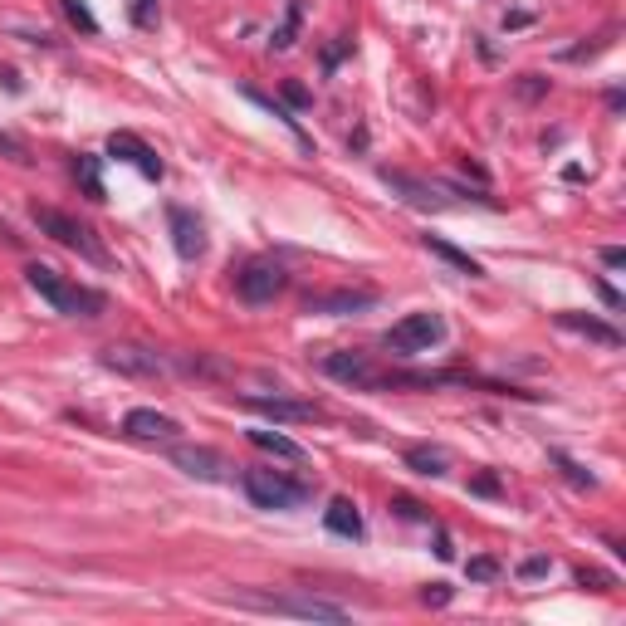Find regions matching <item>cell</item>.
Masks as SVG:
<instances>
[{"instance_id":"3","label":"cell","mask_w":626,"mask_h":626,"mask_svg":"<svg viewBox=\"0 0 626 626\" xmlns=\"http://www.w3.org/2000/svg\"><path fill=\"white\" fill-rule=\"evenodd\" d=\"M387 353H397V358H416V353H431L436 343H446V318L431 309L421 313H406L402 323H392L387 328Z\"/></svg>"},{"instance_id":"11","label":"cell","mask_w":626,"mask_h":626,"mask_svg":"<svg viewBox=\"0 0 626 626\" xmlns=\"http://www.w3.org/2000/svg\"><path fill=\"white\" fill-rule=\"evenodd\" d=\"M377 304V289H333V294H313L304 309L323 313V318H353V313H367Z\"/></svg>"},{"instance_id":"34","label":"cell","mask_w":626,"mask_h":626,"mask_svg":"<svg viewBox=\"0 0 626 626\" xmlns=\"http://www.w3.org/2000/svg\"><path fill=\"white\" fill-rule=\"evenodd\" d=\"M470 490L475 494H499V480H494V475H480V480H470Z\"/></svg>"},{"instance_id":"1","label":"cell","mask_w":626,"mask_h":626,"mask_svg":"<svg viewBox=\"0 0 626 626\" xmlns=\"http://www.w3.org/2000/svg\"><path fill=\"white\" fill-rule=\"evenodd\" d=\"M25 284H30L54 313H64V318H98V313L108 309V299H103L98 289L74 284L69 274H59V269H49V265H25Z\"/></svg>"},{"instance_id":"4","label":"cell","mask_w":626,"mask_h":626,"mask_svg":"<svg viewBox=\"0 0 626 626\" xmlns=\"http://www.w3.org/2000/svg\"><path fill=\"white\" fill-rule=\"evenodd\" d=\"M240 490H245V499H250L255 509H299L313 494L304 480H289V475H279V470H245V475H240Z\"/></svg>"},{"instance_id":"12","label":"cell","mask_w":626,"mask_h":626,"mask_svg":"<svg viewBox=\"0 0 626 626\" xmlns=\"http://www.w3.org/2000/svg\"><path fill=\"white\" fill-rule=\"evenodd\" d=\"M377 177L387 181L402 201H411V206H421V211H441L446 206V186H431V181L421 177H406V172H392V167H382Z\"/></svg>"},{"instance_id":"30","label":"cell","mask_w":626,"mask_h":626,"mask_svg":"<svg viewBox=\"0 0 626 626\" xmlns=\"http://www.w3.org/2000/svg\"><path fill=\"white\" fill-rule=\"evenodd\" d=\"M421 602H426V607H446V602H450V587H446V582H431V587L421 592Z\"/></svg>"},{"instance_id":"20","label":"cell","mask_w":626,"mask_h":626,"mask_svg":"<svg viewBox=\"0 0 626 626\" xmlns=\"http://www.w3.org/2000/svg\"><path fill=\"white\" fill-rule=\"evenodd\" d=\"M250 446H260L265 455H279V460H304V455H309V450L299 446V441H289L284 431H269V426L250 431Z\"/></svg>"},{"instance_id":"21","label":"cell","mask_w":626,"mask_h":626,"mask_svg":"<svg viewBox=\"0 0 626 626\" xmlns=\"http://www.w3.org/2000/svg\"><path fill=\"white\" fill-rule=\"evenodd\" d=\"M74 177L84 181L89 201H108V191H103V177H98V157H89V152H79V157H74Z\"/></svg>"},{"instance_id":"15","label":"cell","mask_w":626,"mask_h":626,"mask_svg":"<svg viewBox=\"0 0 626 626\" xmlns=\"http://www.w3.org/2000/svg\"><path fill=\"white\" fill-rule=\"evenodd\" d=\"M172 465H177V470H186V475H196V480H221V470H225V460L216 455V450H206V446H177V441H172Z\"/></svg>"},{"instance_id":"27","label":"cell","mask_w":626,"mask_h":626,"mask_svg":"<svg viewBox=\"0 0 626 626\" xmlns=\"http://www.w3.org/2000/svg\"><path fill=\"white\" fill-rule=\"evenodd\" d=\"M578 587H587V592H612L617 578H612V573H602V568H578Z\"/></svg>"},{"instance_id":"8","label":"cell","mask_w":626,"mask_h":626,"mask_svg":"<svg viewBox=\"0 0 626 626\" xmlns=\"http://www.w3.org/2000/svg\"><path fill=\"white\" fill-rule=\"evenodd\" d=\"M103 367H108V372H123V377H162V372H167V362L157 358L152 348H137V343L103 348Z\"/></svg>"},{"instance_id":"9","label":"cell","mask_w":626,"mask_h":626,"mask_svg":"<svg viewBox=\"0 0 626 626\" xmlns=\"http://www.w3.org/2000/svg\"><path fill=\"white\" fill-rule=\"evenodd\" d=\"M250 411H260L274 426H304V421H323L318 402H294V397H245Z\"/></svg>"},{"instance_id":"31","label":"cell","mask_w":626,"mask_h":626,"mask_svg":"<svg viewBox=\"0 0 626 626\" xmlns=\"http://www.w3.org/2000/svg\"><path fill=\"white\" fill-rule=\"evenodd\" d=\"M0 152H5L10 162H30V157H25V147H20V142H15L10 133H0Z\"/></svg>"},{"instance_id":"2","label":"cell","mask_w":626,"mask_h":626,"mask_svg":"<svg viewBox=\"0 0 626 626\" xmlns=\"http://www.w3.org/2000/svg\"><path fill=\"white\" fill-rule=\"evenodd\" d=\"M30 221H35L40 235L59 240V245H64V250H74V255H84L89 265H108V250L93 240L89 225H79L74 216H64V211H54V206H30Z\"/></svg>"},{"instance_id":"22","label":"cell","mask_w":626,"mask_h":626,"mask_svg":"<svg viewBox=\"0 0 626 626\" xmlns=\"http://www.w3.org/2000/svg\"><path fill=\"white\" fill-rule=\"evenodd\" d=\"M245 98H250V103H255V108H265V113H274V118H279V123H284V128H289V133L299 137V142H309V137L299 133V118H294V113H284V108H279V103H274V98H269V93H260V89H245Z\"/></svg>"},{"instance_id":"29","label":"cell","mask_w":626,"mask_h":626,"mask_svg":"<svg viewBox=\"0 0 626 626\" xmlns=\"http://www.w3.org/2000/svg\"><path fill=\"white\" fill-rule=\"evenodd\" d=\"M553 573V558H524L519 563V578L524 582H538V578H548Z\"/></svg>"},{"instance_id":"19","label":"cell","mask_w":626,"mask_h":626,"mask_svg":"<svg viewBox=\"0 0 626 626\" xmlns=\"http://www.w3.org/2000/svg\"><path fill=\"white\" fill-rule=\"evenodd\" d=\"M406 470H416V475H426V480H441L450 470V455L441 446H411L406 450Z\"/></svg>"},{"instance_id":"16","label":"cell","mask_w":626,"mask_h":626,"mask_svg":"<svg viewBox=\"0 0 626 626\" xmlns=\"http://www.w3.org/2000/svg\"><path fill=\"white\" fill-rule=\"evenodd\" d=\"M558 328H568V333H582L587 343H602V348H622V333H617L612 323L592 318V313H558Z\"/></svg>"},{"instance_id":"7","label":"cell","mask_w":626,"mask_h":626,"mask_svg":"<svg viewBox=\"0 0 626 626\" xmlns=\"http://www.w3.org/2000/svg\"><path fill=\"white\" fill-rule=\"evenodd\" d=\"M123 436H133V441H147V446H172L181 436V426L172 416H162V411H152V406H133L128 416H123Z\"/></svg>"},{"instance_id":"10","label":"cell","mask_w":626,"mask_h":626,"mask_svg":"<svg viewBox=\"0 0 626 626\" xmlns=\"http://www.w3.org/2000/svg\"><path fill=\"white\" fill-rule=\"evenodd\" d=\"M108 157H118V162L137 167L147 181H162V172H167V167H162V157H157V152H152V147H147L137 133H113V137H108Z\"/></svg>"},{"instance_id":"23","label":"cell","mask_w":626,"mask_h":626,"mask_svg":"<svg viewBox=\"0 0 626 626\" xmlns=\"http://www.w3.org/2000/svg\"><path fill=\"white\" fill-rule=\"evenodd\" d=\"M299 20H304V5H299V0H289V10H284V25L274 30V40H269V45H274V49H289V45H294V35H299Z\"/></svg>"},{"instance_id":"14","label":"cell","mask_w":626,"mask_h":626,"mask_svg":"<svg viewBox=\"0 0 626 626\" xmlns=\"http://www.w3.org/2000/svg\"><path fill=\"white\" fill-rule=\"evenodd\" d=\"M167 225H172V245L181 260H201L206 255V230L186 206H167Z\"/></svg>"},{"instance_id":"33","label":"cell","mask_w":626,"mask_h":626,"mask_svg":"<svg viewBox=\"0 0 626 626\" xmlns=\"http://www.w3.org/2000/svg\"><path fill=\"white\" fill-rule=\"evenodd\" d=\"M397 514H402V519H426V509H421L416 499H397Z\"/></svg>"},{"instance_id":"28","label":"cell","mask_w":626,"mask_h":626,"mask_svg":"<svg viewBox=\"0 0 626 626\" xmlns=\"http://www.w3.org/2000/svg\"><path fill=\"white\" fill-rule=\"evenodd\" d=\"M465 573H470V582H494L504 568H499V558H470Z\"/></svg>"},{"instance_id":"13","label":"cell","mask_w":626,"mask_h":626,"mask_svg":"<svg viewBox=\"0 0 626 626\" xmlns=\"http://www.w3.org/2000/svg\"><path fill=\"white\" fill-rule=\"evenodd\" d=\"M323 372H328L333 382H348V387H382V372L362 358V353H328V358H323Z\"/></svg>"},{"instance_id":"36","label":"cell","mask_w":626,"mask_h":626,"mask_svg":"<svg viewBox=\"0 0 626 626\" xmlns=\"http://www.w3.org/2000/svg\"><path fill=\"white\" fill-rule=\"evenodd\" d=\"M436 558H455V548H450V534H436Z\"/></svg>"},{"instance_id":"5","label":"cell","mask_w":626,"mask_h":626,"mask_svg":"<svg viewBox=\"0 0 626 626\" xmlns=\"http://www.w3.org/2000/svg\"><path fill=\"white\" fill-rule=\"evenodd\" d=\"M284 289H289V269L279 265V260H250L235 274V294L245 304H274Z\"/></svg>"},{"instance_id":"6","label":"cell","mask_w":626,"mask_h":626,"mask_svg":"<svg viewBox=\"0 0 626 626\" xmlns=\"http://www.w3.org/2000/svg\"><path fill=\"white\" fill-rule=\"evenodd\" d=\"M255 607L279 612V617H304V622H348V607L323 602V597H250Z\"/></svg>"},{"instance_id":"18","label":"cell","mask_w":626,"mask_h":626,"mask_svg":"<svg viewBox=\"0 0 626 626\" xmlns=\"http://www.w3.org/2000/svg\"><path fill=\"white\" fill-rule=\"evenodd\" d=\"M421 245L436 255V260H446L450 269H460V274H470V279H485V265L475 260V255H465V250H455L450 240H441V235H421Z\"/></svg>"},{"instance_id":"25","label":"cell","mask_w":626,"mask_h":626,"mask_svg":"<svg viewBox=\"0 0 626 626\" xmlns=\"http://www.w3.org/2000/svg\"><path fill=\"white\" fill-rule=\"evenodd\" d=\"M64 5V15H69V25L74 30H84V35H98V20L89 15V5H79V0H59Z\"/></svg>"},{"instance_id":"24","label":"cell","mask_w":626,"mask_h":626,"mask_svg":"<svg viewBox=\"0 0 626 626\" xmlns=\"http://www.w3.org/2000/svg\"><path fill=\"white\" fill-rule=\"evenodd\" d=\"M553 465L563 470V480H568L573 490H592V485H597V480H592V470H582L578 460H568L563 450H553Z\"/></svg>"},{"instance_id":"32","label":"cell","mask_w":626,"mask_h":626,"mask_svg":"<svg viewBox=\"0 0 626 626\" xmlns=\"http://www.w3.org/2000/svg\"><path fill=\"white\" fill-rule=\"evenodd\" d=\"M602 265H607V269H622L626 265V250H622V245H607V250H602Z\"/></svg>"},{"instance_id":"17","label":"cell","mask_w":626,"mask_h":626,"mask_svg":"<svg viewBox=\"0 0 626 626\" xmlns=\"http://www.w3.org/2000/svg\"><path fill=\"white\" fill-rule=\"evenodd\" d=\"M323 524H328V534H338V538H362V534H367V529H362L358 504H353V499H343V494L323 509Z\"/></svg>"},{"instance_id":"35","label":"cell","mask_w":626,"mask_h":626,"mask_svg":"<svg viewBox=\"0 0 626 626\" xmlns=\"http://www.w3.org/2000/svg\"><path fill=\"white\" fill-rule=\"evenodd\" d=\"M597 294H602V299H607V309H622V294H617V289H612V284H602V279H597Z\"/></svg>"},{"instance_id":"26","label":"cell","mask_w":626,"mask_h":626,"mask_svg":"<svg viewBox=\"0 0 626 626\" xmlns=\"http://www.w3.org/2000/svg\"><path fill=\"white\" fill-rule=\"evenodd\" d=\"M128 15L137 30H157V0H128Z\"/></svg>"}]
</instances>
